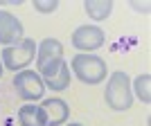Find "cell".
I'll list each match as a JSON object with an SVG mask.
<instances>
[{"instance_id":"obj_7","label":"cell","mask_w":151,"mask_h":126,"mask_svg":"<svg viewBox=\"0 0 151 126\" xmlns=\"http://www.w3.org/2000/svg\"><path fill=\"white\" fill-rule=\"evenodd\" d=\"M23 23H20L12 11H7V9H0V43L9 47V45H16L23 41Z\"/></svg>"},{"instance_id":"obj_12","label":"cell","mask_w":151,"mask_h":126,"mask_svg":"<svg viewBox=\"0 0 151 126\" xmlns=\"http://www.w3.org/2000/svg\"><path fill=\"white\" fill-rule=\"evenodd\" d=\"M131 90L142 104H151V77L147 74V72L135 77V81L131 83Z\"/></svg>"},{"instance_id":"obj_2","label":"cell","mask_w":151,"mask_h":126,"mask_svg":"<svg viewBox=\"0 0 151 126\" xmlns=\"http://www.w3.org/2000/svg\"><path fill=\"white\" fill-rule=\"evenodd\" d=\"M70 70H72V74L81 83H88V86L101 83L108 74V68H106V61H104V59L95 57V54H83V52L77 54V57H72Z\"/></svg>"},{"instance_id":"obj_4","label":"cell","mask_w":151,"mask_h":126,"mask_svg":"<svg viewBox=\"0 0 151 126\" xmlns=\"http://www.w3.org/2000/svg\"><path fill=\"white\" fill-rule=\"evenodd\" d=\"M36 57V43L34 38H23L20 43L9 45L0 52V59H2V65L7 70H25Z\"/></svg>"},{"instance_id":"obj_6","label":"cell","mask_w":151,"mask_h":126,"mask_svg":"<svg viewBox=\"0 0 151 126\" xmlns=\"http://www.w3.org/2000/svg\"><path fill=\"white\" fill-rule=\"evenodd\" d=\"M72 45H75L79 52L83 54H90V52L99 50L101 45L106 43V34L99 25H81L72 31Z\"/></svg>"},{"instance_id":"obj_5","label":"cell","mask_w":151,"mask_h":126,"mask_svg":"<svg viewBox=\"0 0 151 126\" xmlns=\"http://www.w3.org/2000/svg\"><path fill=\"white\" fill-rule=\"evenodd\" d=\"M14 88H16V94L27 104H36L45 94L43 79L34 70H20L18 74L14 77Z\"/></svg>"},{"instance_id":"obj_8","label":"cell","mask_w":151,"mask_h":126,"mask_svg":"<svg viewBox=\"0 0 151 126\" xmlns=\"http://www.w3.org/2000/svg\"><path fill=\"white\" fill-rule=\"evenodd\" d=\"M41 108H43L45 115H47V126H61V124H65V122H68V117H70L68 104H65L63 99H59V97L43 99Z\"/></svg>"},{"instance_id":"obj_9","label":"cell","mask_w":151,"mask_h":126,"mask_svg":"<svg viewBox=\"0 0 151 126\" xmlns=\"http://www.w3.org/2000/svg\"><path fill=\"white\" fill-rule=\"evenodd\" d=\"M18 124L20 126H47V115L36 104H25L18 108Z\"/></svg>"},{"instance_id":"obj_14","label":"cell","mask_w":151,"mask_h":126,"mask_svg":"<svg viewBox=\"0 0 151 126\" xmlns=\"http://www.w3.org/2000/svg\"><path fill=\"white\" fill-rule=\"evenodd\" d=\"M2 70H5V65H2V59H0V77H2Z\"/></svg>"},{"instance_id":"obj_10","label":"cell","mask_w":151,"mask_h":126,"mask_svg":"<svg viewBox=\"0 0 151 126\" xmlns=\"http://www.w3.org/2000/svg\"><path fill=\"white\" fill-rule=\"evenodd\" d=\"M43 86L50 88L52 92H61V90H65L70 86V65L65 63V59L61 61V65H59L50 77L43 79Z\"/></svg>"},{"instance_id":"obj_3","label":"cell","mask_w":151,"mask_h":126,"mask_svg":"<svg viewBox=\"0 0 151 126\" xmlns=\"http://www.w3.org/2000/svg\"><path fill=\"white\" fill-rule=\"evenodd\" d=\"M63 61V45L57 38H45L36 45V72L41 79L50 77Z\"/></svg>"},{"instance_id":"obj_13","label":"cell","mask_w":151,"mask_h":126,"mask_svg":"<svg viewBox=\"0 0 151 126\" xmlns=\"http://www.w3.org/2000/svg\"><path fill=\"white\" fill-rule=\"evenodd\" d=\"M32 5H34V9H36L38 14H52V11H57V9H59L57 0H34Z\"/></svg>"},{"instance_id":"obj_1","label":"cell","mask_w":151,"mask_h":126,"mask_svg":"<svg viewBox=\"0 0 151 126\" xmlns=\"http://www.w3.org/2000/svg\"><path fill=\"white\" fill-rule=\"evenodd\" d=\"M104 101L106 106L115 113H124L133 106V90H131V79L126 72L117 70L113 74H108L106 90H104Z\"/></svg>"},{"instance_id":"obj_11","label":"cell","mask_w":151,"mask_h":126,"mask_svg":"<svg viewBox=\"0 0 151 126\" xmlns=\"http://www.w3.org/2000/svg\"><path fill=\"white\" fill-rule=\"evenodd\" d=\"M83 9L90 20H106L113 11V2L111 0H88L83 5Z\"/></svg>"},{"instance_id":"obj_15","label":"cell","mask_w":151,"mask_h":126,"mask_svg":"<svg viewBox=\"0 0 151 126\" xmlns=\"http://www.w3.org/2000/svg\"><path fill=\"white\" fill-rule=\"evenodd\" d=\"M68 126H83V124H68Z\"/></svg>"}]
</instances>
